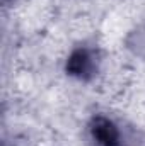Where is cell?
<instances>
[{"instance_id":"obj_1","label":"cell","mask_w":145,"mask_h":146,"mask_svg":"<svg viewBox=\"0 0 145 146\" xmlns=\"http://www.w3.org/2000/svg\"><path fill=\"white\" fill-rule=\"evenodd\" d=\"M99 68V51L92 46H79L67 60V72L80 80H91Z\"/></svg>"},{"instance_id":"obj_2","label":"cell","mask_w":145,"mask_h":146,"mask_svg":"<svg viewBox=\"0 0 145 146\" xmlns=\"http://www.w3.org/2000/svg\"><path fill=\"white\" fill-rule=\"evenodd\" d=\"M89 133L96 146H123V133L106 115H94L89 124Z\"/></svg>"}]
</instances>
